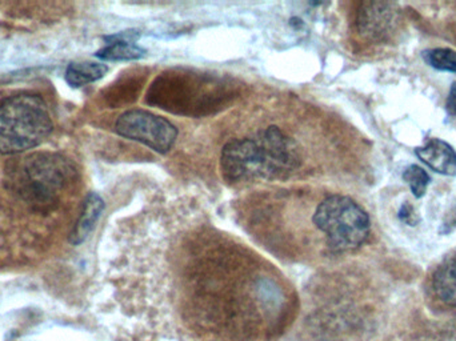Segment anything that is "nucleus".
<instances>
[{"label": "nucleus", "mask_w": 456, "mask_h": 341, "mask_svg": "<svg viewBox=\"0 0 456 341\" xmlns=\"http://www.w3.org/2000/svg\"><path fill=\"white\" fill-rule=\"evenodd\" d=\"M219 136V174L232 187L319 176V115L305 104L255 106Z\"/></svg>", "instance_id": "f257e3e1"}, {"label": "nucleus", "mask_w": 456, "mask_h": 341, "mask_svg": "<svg viewBox=\"0 0 456 341\" xmlns=\"http://www.w3.org/2000/svg\"><path fill=\"white\" fill-rule=\"evenodd\" d=\"M238 217L262 236L292 233L321 239L335 254L355 251L366 243L371 231L369 215L353 199L303 188L249 193L239 201Z\"/></svg>", "instance_id": "f03ea898"}, {"label": "nucleus", "mask_w": 456, "mask_h": 341, "mask_svg": "<svg viewBox=\"0 0 456 341\" xmlns=\"http://www.w3.org/2000/svg\"><path fill=\"white\" fill-rule=\"evenodd\" d=\"M227 85L216 77L175 71L158 77L147 99L173 114L198 117L216 111L224 103Z\"/></svg>", "instance_id": "7ed1b4c3"}, {"label": "nucleus", "mask_w": 456, "mask_h": 341, "mask_svg": "<svg viewBox=\"0 0 456 341\" xmlns=\"http://www.w3.org/2000/svg\"><path fill=\"white\" fill-rule=\"evenodd\" d=\"M53 119L42 99L19 95L0 104V154L35 149L53 133Z\"/></svg>", "instance_id": "20e7f679"}, {"label": "nucleus", "mask_w": 456, "mask_h": 341, "mask_svg": "<svg viewBox=\"0 0 456 341\" xmlns=\"http://www.w3.org/2000/svg\"><path fill=\"white\" fill-rule=\"evenodd\" d=\"M114 130L122 138L144 144L158 154H167L178 138V128L170 120L144 110L123 112Z\"/></svg>", "instance_id": "39448f33"}, {"label": "nucleus", "mask_w": 456, "mask_h": 341, "mask_svg": "<svg viewBox=\"0 0 456 341\" xmlns=\"http://www.w3.org/2000/svg\"><path fill=\"white\" fill-rule=\"evenodd\" d=\"M27 193L39 199H50L74 174V168L56 155H35L24 166Z\"/></svg>", "instance_id": "423d86ee"}, {"label": "nucleus", "mask_w": 456, "mask_h": 341, "mask_svg": "<svg viewBox=\"0 0 456 341\" xmlns=\"http://www.w3.org/2000/svg\"><path fill=\"white\" fill-rule=\"evenodd\" d=\"M399 10L395 3L364 2L356 11L355 26L359 37L370 43L387 40L398 27Z\"/></svg>", "instance_id": "0eeeda50"}, {"label": "nucleus", "mask_w": 456, "mask_h": 341, "mask_svg": "<svg viewBox=\"0 0 456 341\" xmlns=\"http://www.w3.org/2000/svg\"><path fill=\"white\" fill-rule=\"evenodd\" d=\"M415 154L431 170L446 176H455L456 151L442 139H430L425 146L418 147Z\"/></svg>", "instance_id": "6e6552de"}, {"label": "nucleus", "mask_w": 456, "mask_h": 341, "mask_svg": "<svg viewBox=\"0 0 456 341\" xmlns=\"http://www.w3.org/2000/svg\"><path fill=\"white\" fill-rule=\"evenodd\" d=\"M104 209V201L96 192L88 193L83 203L82 212L77 224L72 228L69 235V243L72 246H80L87 240L88 236L95 228L96 223L101 219L102 212Z\"/></svg>", "instance_id": "1a4fd4ad"}, {"label": "nucleus", "mask_w": 456, "mask_h": 341, "mask_svg": "<svg viewBox=\"0 0 456 341\" xmlns=\"http://www.w3.org/2000/svg\"><path fill=\"white\" fill-rule=\"evenodd\" d=\"M436 296L450 307H456V255L444 260L433 280Z\"/></svg>", "instance_id": "9d476101"}, {"label": "nucleus", "mask_w": 456, "mask_h": 341, "mask_svg": "<svg viewBox=\"0 0 456 341\" xmlns=\"http://www.w3.org/2000/svg\"><path fill=\"white\" fill-rule=\"evenodd\" d=\"M109 72L106 64L83 61V63H71L66 69V82L71 87H83L90 83L101 80Z\"/></svg>", "instance_id": "9b49d317"}, {"label": "nucleus", "mask_w": 456, "mask_h": 341, "mask_svg": "<svg viewBox=\"0 0 456 341\" xmlns=\"http://www.w3.org/2000/svg\"><path fill=\"white\" fill-rule=\"evenodd\" d=\"M109 42L107 47L102 48L95 53L96 58L109 61H136L143 58L146 53L135 43L119 42V40H109Z\"/></svg>", "instance_id": "f8f14e48"}, {"label": "nucleus", "mask_w": 456, "mask_h": 341, "mask_svg": "<svg viewBox=\"0 0 456 341\" xmlns=\"http://www.w3.org/2000/svg\"><path fill=\"white\" fill-rule=\"evenodd\" d=\"M423 58L433 69L456 74V53L450 48H433L423 53Z\"/></svg>", "instance_id": "ddd939ff"}, {"label": "nucleus", "mask_w": 456, "mask_h": 341, "mask_svg": "<svg viewBox=\"0 0 456 341\" xmlns=\"http://www.w3.org/2000/svg\"><path fill=\"white\" fill-rule=\"evenodd\" d=\"M403 179L411 188V192L415 198L420 199L428 192V184H430V176L428 172L418 166H410L403 172Z\"/></svg>", "instance_id": "4468645a"}, {"label": "nucleus", "mask_w": 456, "mask_h": 341, "mask_svg": "<svg viewBox=\"0 0 456 341\" xmlns=\"http://www.w3.org/2000/svg\"><path fill=\"white\" fill-rule=\"evenodd\" d=\"M456 230V206L454 208L450 209L449 214L444 216V223H442L441 230L439 232L442 235H449L452 231Z\"/></svg>", "instance_id": "2eb2a0df"}, {"label": "nucleus", "mask_w": 456, "mask_h": 341, "mask_svg": "<svg viewBox=\"0 0 456 341\" xmlns=\"http://www.w3.org/2000/svg\"><path fill=\"white\" fill-rule=\"evenodd\" d=\"M399 217H401L402 222L407 223L409 225H417L418 220L415 219L414 209L409 204H404L402 207L401 211H399Z\"/></svg>", "instance_id": "dca6fc26"}, {"label": "nucleus", "mask_w": 456, "mask_h": 341, "mask_svg": "<svg viewBox=\"0 0 456 341\" xmlns=\"http://www.w3.org/2000/svg\"><path fill=\"white\" fill-rule=\"evenodd\" d=\"M446 110L450 117H456V82L452 83V88H450L449 96H447Z\"/></svg>", "instance_id": "f3484780"}]
</instances>
